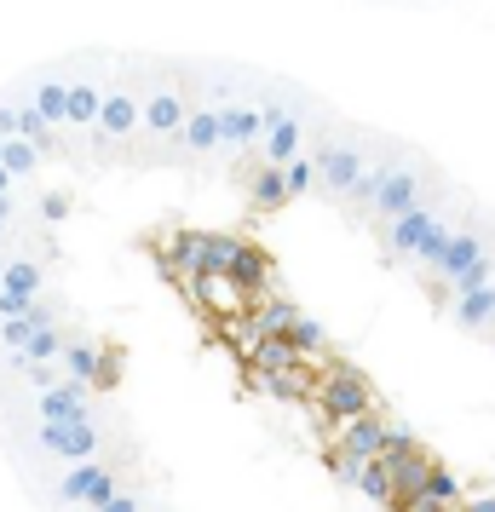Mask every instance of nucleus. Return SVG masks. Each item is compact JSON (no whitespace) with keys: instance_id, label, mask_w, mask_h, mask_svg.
<instances>
[{"instance_id":"1","label":"nucleus","mask_w":495,"mask_h":512,"mask_svg":"<svg viewBox=\"0 0 495 512\" xmlns=\"http://www.w3.org/2000/svg\"><path fill=\"white\" fill-rule=\"evenodd\" d=\"M24 455H41L47 466L93 461V455H110V426H104L98 409H93V415H75V420H29Z\"/></svg>"},{"instance_id":"2","label":"nucleus","mask_w":495,"mask_h":512,"mask_svg":"<svg viewBox=\"0 0 495 512\" xmlns=\"http://www.w3.org/2000/svg\"><path fill=\"white\" fill-rule=\"evenodd\" d=\"M116 495V461L110 455H93V461H70L58 478L47 484V501L52 507H93L104 512Z\"/></svg>"},{"instance_id":"3","label":"nucleus","mask_w":495,"mask_h":512,"mask_svg":"<svg viewBox=\"0 0 495 512\" xmlns=\"http://www.w3.org/2000/svg\"><path fill=\"white\" fill-rule=\"evenodd\" d=\"M213 104H219V150L248 156V150L260 144L265 121H271V104H260L254 93H231V87H219Z\"/></svg>"},{"instance_id":"4","label":"nucleus","mask_w":495,"mask_h":512,"mask_svg":"<svg viewBox=\"0 0 495 512\" xmlns=\"http://www.w3.org/2000/svg\"><path fill=\"white\" fill-rule=\"evenodd\" d=\"M432 173H426L415 156H392V167H386V179H380V190H375V202H369V213L375 219H392V213H403V208H415V202H426L432 196Z\"/></svg>"},{"instance_id":"5","label":"nucleus","mask_w":495,"mask_h":512,"mask_svg":"<svg viewBox=\"0 0 495 512\" xmlns=\"http://www.w3.org/2000/svg\"><path fill=\"white\" fill-rule=\"evenodd\" d=\"M311 150H317V190L340 202L352 190V179L363 173V162H369V139H346L340 133V139H317Z\"/></svg>"},{"instance_id":"6","label":"nucleus","mask_w":495,"mask_h":512,"mask_svg":"<svg viewBox=\"0 0 495 512\" xmlns=\"http://www.w3.org/2000/svg\"><path fill=\"white\" fill-rule=\"evenodd\" d=\"M93 409H98L93 386H87V380H70V374H58L52 386L29 392V403L18 409V415H29V420H75V415H93Z\"/></svg>"},{"instance_id":"7","label":"nucleus","mask_w":495,"mask_h":512,"mask_svg":"<svg viewBox=\"0 0 495 512\" xmlns=\"http://www.w3.org/2000/svg\"><path fill=\"white\" fill-rule=\"evenodd\" d=\"M98 98H104L98 64H64V133H87V139H93Z\"/></svg>"},{"instance_id":"8","label":"nucleus","mask_w":495,"mask_h":512,"mask_svg":"<svg viewBox=\"0 0 495 512\" xmlns=\"http://www.w3.org/2000/svg\"><path fill=\"white\" fill-rule=\"evenodd\" d=\"M185 110H190L185 87L156 81V87H144V93H139V133H150L156 144H173V139H179V121H185Z\"/></svg>"},{"instance_id":"9","label":"nucleus","mask_w":495,"mask_h":512,"mask_svg":"<svg viewBox=\"0 0 495 512\" xmlns=\"http://www.w3.org/2000/svg\"><path fill=\"white\" fill-rule=\"evenodd\" d=\"M93 139L98 144H133V139H139V93H133L127 81H104Z\"/></svg>"},{"instance_id":"10","label":"nucleus","mask_w":495,"mask_h":512,"mask_svg":"<svg viewBox=\"0 0 495 512\" xmlns=\"http://www.w3.org/2000/svg\"><path fill=\"white\" fill-rule=\"evenodd\" d=\"M317 403H323V415L329 420H346V415H357V409H375V392H369V380L357 369H329L323 374V392H317Z\"/></svg>"},{"instance_id":"11","label":"nucleus","mask_w":495,"mask_h":512,"mask_svg":"<svg viewBox=\"0 0 495 512\" xmlns=\"http://www.w3.org/2000/svg\"><path fill=\"white\" fill-rule=\"evenodd\" d=\"M6 93H18V98H29L41 116L64 133V70H29L24 81H12Z\"/></svg>"},{"instance_id":"12","label":"nucleus","mask_w":495,"mask_h":512,"mask_svg":"<svg viewBox=\"0 0 495 512\" xmlns=\"http://www.w3.org/2000/svg\"><path fill=\"white\" fill-rule=\"evenodd\" d=\"M179 150L185 156H219V104H190L185 110V121H179Z\"/></svg>"},{"instance_id":"13","label":"nucleus","mask_w":495,"mask_h":512,"mask_svg":"<svg viewBox=\"0 0 495 512\" xmlns=\"http://www.w3.org/2000/svg\"><path fill=\"white\" fill-rule=\"evenodd\" d=\"M438 213H444V208L426 196V202H415V208H403V213H392V219H380V225H386V254H392V259H409L415 236H421L426 225L438 219Z\"/></svg>"},{"instance_id":"14","label":"nucleus","mask_w":495,"mask_h":512,"mask_svg":"<svg viewBox=\"0 0 495 512\" xmlns=\"http://www.w3.org/2000/svg\"><path fill=\"white\" fill-rule=\"evenodd\" d=\"M472 254H484V225H449V236H444V248H438V259L426 265L432 277H455L461 265H467Z\"/></svg>"},{"instance_id":"15","label":"nucleus","mask_w":495,"mask_h":512,"mask_svg":"<svg viewBox=\"0 0 495 512\" xmlns=\"http://www.w3.org/2000/svg\"><path fill=\"white\" fill-rule=\"evenodd\" d=\"M334 432H340V449H346V455H380L386 415H375V409H357V415L334 420Z\"/></svg>"},{"instance_id":"16","label":"nucleus","mask_w":495,"mask_h":512,"mask_svg":"<svg viewBox=\"0 0 495 512\" xmlns=\"http://www.w3.org/2000/svg\"><path fill=\"white\" fill-rule=\"evenodd\" d=\"M392 144H369V162H363V173L352 179V190L340 196L346 208H357V213H369V202H375V190H380V179H386V167H392Z\"/></svg>"},{"instance_id":"17","label":"nucleus","mask_w":495,"mask_h":512,"mask_svg":"<svg viewBox=\"0 0 495 512\" xmlns=\"http://www.w3.org/2000/svg\"><path fill=\"white\" fill-rule=\"evenodd\" d=\"M449 311H455V323L467 328V334L495 328V277L484 288H472V294H449Z\"/></svg>"},{"instance_id":"18","label":"nucleus","mask_w":495,"mask_h":512,"mask_svg":"<svg viewBox=\"0 0 495 512\" xmlns=\"http://www.w3.org/2000/svg\"><path fill=\"white\" fill-rule=\"evenodd\" d=\"M265 277H271V265H265V254L248 248V242H236L231 259H225V271H219V282H231V288H242V294H254Z\"/></svg>"},{"instance_id":"19","label":"nucleus","mask_w":495,"mask_h":512,"mask_svg":"<svg viewBox=\"0 0 495 512\" xmlns=\"http://www.w3.org/2000/svg\"><path fill=\"white\" fill-rule=\"evenodd\" d=\"M409 507H438V501H461V484H455V472L449 466H438V461H426L421 466V484L403 495Z\"/></svg>"},{"instance_id":"20","label":"nucleus","mask_w":495,"mask_h":512,"mask_svg":"<svg viewBox=\"0 0 495 512\" xmlns=\"http://www.w3.org/2000/svg\"><path fill=\"white\" fill-rule=\"evenodd\" d=\"M41 162H47V156H41V150H35V144L24 139V133H6V139H0V167H6V173H12L18 185H35Z\"/></svg>"},{"instance_id":"21","label":"nucleus","mask_w":495,"mask_h":512,"mask_svg":"<svg viewBox=\"0 0 495 512\" xmlns=\"http://www.w3.org/2000/svg\"><path fill=\"white\" fill-rule=\"evenodd\" d=\"M58 369L70 374V380H87V386H93V369H98V340L93 334H64Z\"/></svg>"},{"instance_id":"22","label":"nucleus","mask_w":495,"mask_h":512,"mask_svg":"<svg viewBox=\"0 0 495 512\" xmlns=\"http://www.w3.org/2000/svg\"><path fill=\"white\" fill-rule=\"evenodd\" d=\"M283 334H288V346L300 351V357H323V351H329V334H323V323H317L311 311H294V323H288Z\"/></svg>"},{"instance_id":"23","label":"nucleus","mask_w":495,"mask_h":512,"mask_svg":"<svg viewBox=\"0 0 495 512\" xmlns=\"http://www.w3.org/2000/svg\"><path fill=\"white\" fill-rule=\"evenodd\" d=\"M283 190H288V202H300V196H311V190H317V150L288 156V162H283Z\"/></svg>"},{"instance_id":"24","label":"nucleus","mask_w":495,"mask_h":512,"mask_svg":"<svg viewBox=\"0 0 495 512\" xmlns=\"http://www.w3.org/2000/svg\"><path fill=\"white\" fill-rule=\"evenodd\" d=\"M248 196H254V208H260V213H277V208L288 202V190H283V167L265 162L260 173H254V185H248Z\"/></svg>"},{"instance_id":"25","label":"nucleus","mask_w":495,"mask_h":512,"mask_svg":"<svg viewBox=\"0 0 495 512\" xmlns=\"http://www.w3.org/2000/svg\"><path fill=\"white\" fill-rule=\"evenodd\" d=\"M294 311H300L294 300H265L260 311H254V317H242V323H248V334H283V328L294 323Z\"/></svg>"},{"instance_id":"26","label":"nucleus","mask_w":495,"mask_h":512,"mask_svg":"<svg viewBox=\"0 0 495 512\" xmlns=\"http://www.w3.org/2000/svg\"><path fill=\"white\" fill-rule=\"evenodd\" d=\"M495 277V254L484 248V254H472L455 277H449V294H472V288H484V282Z\"/></svg>"},{"instance_id":"27","label":"nucleus","mask_w":495,"mask_h":512,"mask_svg":"<svg viewBox=\"0 0 495 512\" xmlns=\"http://www.w3.org/2000/svg\"><path fill=\"white\" fill-rule=\"evenodd\" d=\"M64 213H70V196H64V190H47V196H41V219H47V225H58Z\"/></svg>"},{"instance_id":"28","label":"nucleus","mask_w":495,"mask_h":512,"mask_svg":"<svg viewBox=\"0 0 495 512\" xmlns=\"http://www.w3.org/2000/svg\"><path fill=\"white\" fill-rule=\"evenodd\" d=\"M18 231H24L18 219H0V254H6V248H24V242H18Z\"/></svg>"},{"instance_id":"29","label":"nucleus","mask_w":495,"mask_h":512,"mask_svg":"<svg viewBox=\"0 0 495 512\" xmlns=\"http://www.w3.org/2000/svg\"><path fill=\"white\" fill-rule=\"evenodd\" d=\"M6 133H18V110H12V98L0 93V139H6Z\"/></svg>"}]
</instances>
